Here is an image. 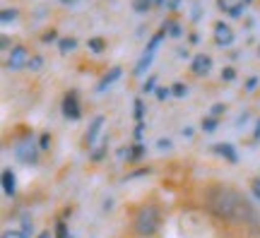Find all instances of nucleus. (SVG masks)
I'll return each instance as SVG.
<instances>
[{"instance_id": "nucleus-30", "label": "nucleus", "mask_w": 260, "mask_h": 238, "mask_svg": "<svg viewBox=\"0 0 260 238\" xmlns=\"http://www.w3.org/2000/svg\"><path fill=\"white\" fill-rule=\"evenodd\" d=\"M253 192H255V197H258V200H260V178H255V181H253Z\"/></svg>"}, {"instance_id": "nucleus-20", "label": "nucleus", "mask_w": 260, "mask_h": 238, "mask_svg": "<svg viewBox=\"0 0 260 238\" xmlns=\"http://www.w3.org/2000/svg\"><path fill=\"white\" fill-rule=\"evenodd\" d=\"M149 8H152L149 0H135V12H147Z\"/></svg>"}, {"instance_id": "nucleus-23", "label": "nucleus", "mask_w": 260, "mask_h": 238, "mask_svg": "<svg viewBox=\"0 0 260 238\" xmlns=\"http://www.w3.org/2000/svg\"><path fill=\"white\" fill-rule=\"evenodd\" d=\"M48 147H51V135H48V132H44V135H41V140H39V149H48Z\"/></svg>"}, {"instance_id": "nucleus-35", "label": "nucleus", "mask_w": 260, "mask_h": 238, "mask_svg": "<svg viewBox=\"0 0 260 238\" xmlns=\"http://www.w3.org/2000/svg\"><path fill=\"white\" fill-rule=\"evenodd\" d=\"M60 3H63V5H75L77 0H60Z\"/></svg>"}, {"instance_id": "nucleus-29", "label": "nucleus", "mask_w": 260, "mask_h": 238, "mask_svg": "<svg viewBox=\"0 0 260 238\" xmlns=\"http://www.w3.org/2000/svg\"><path fill=\"white\" fill-rule=\"evenodd\" d=\"M224 111H226V106H224V104H214V106H212V116H219V113H224Z\"/></svg>"}, {"instance_id": "nucleus-26", "label": "nucleus", "mask_w": 260, "mask_h": 238, "mask_svg": "<svg viewBox=\"0 0 260 238\" xmlns=\"http://www.w3.org/2000/svg\"><path fill=\"white\" fill-rule=\"evenodd\" d=\"M3 238H27V236H24V231H5Z\"/></svg>"}, {"instance_id": "nucleus-14", "label": "nucleus", "mask_w": 260, "mask_h": 238, "mask_svg": "<svg viewBox=\"0 0 260 238\" xmlns=\"http://www.w3.org/2000/svg\"><path fill=\"white\" fill-rule=\"evenodd\" d=\"M75 46H77V41H75V39H60V41H58L60 53H70V51H75Z\"/></svg>"}, {"instance_id": "nucleus-27", "label": "nucleus", "mask_w": 260, "mask_h": 238, "mask_svg": "<svg viewBox=\"0 0 260 238\" xmlns=\"http://www.w3.org/2000/svg\"><path fill=\"white\" fill-rule=\"evenodd\" d=\"M241 10H243V3H239V5L229 8V15H232V17H241Z\"/></svg>"}, {"instance_id": "nucleus-37", "label": "nucleus", "mask_w": 260, "mask_h": 238, "mask_svg": "<svg viewBox=\"0 0 260 238\" xmlns=\"http://www.w3.org/2000/svg\"><path fill=\"white\" fill-rule=\"evenodd\" d=\"M243 3H251V0H243Z\"/></svg>"}, {"instance_id": "nucleus-32", "label": "nucleus", "mask_w": 260, "mask_h": 238, "mask_svg": "<svg viewBox=\"0 0 260 238\" xmlns=\"http://www.w3.org/2000/svg\"><path fill=\"white\" fill-rule=\"evenodd\" d=\"M169 94H171V89H164V87H161V89H157V99H167Z\"/></svg>"}, {"instance_id": "nucleus-1", "label": "nucleus", "mask_w": 260, "mask_h": 238, "mask_svg": "<svg viewBox=\"0 0 260 238\" xmlns=\"http://www.w3.org/2000/svg\"><path fill=\"white\" fill-rule=\"evenodd\" d=\"M205 200H207V207L219 219L234 221V224H251V226H255L260 221L258 210L243 197L241 192L232 190V188H224V185L210 188L207 195H205Z\"/></svg>"}, {"instance_id": "nucleus-4", "label": "nucleus", "mask_w": 260, "mask_h": 238, "mask_svg": "<svg viewBox=\"0 0 260 238\" xmlns=\"http://www.w3.org/2000/svg\"><path fill=\"white\" fill-rule=\"evenodd\" d=\"M15 159H17V161H22V164H27V166L37 164V161H39V152H37V147H34V142H29V140L17 142V145H15Z\"/></svg>"}, {"instance_id": "nucleus-28", "label": "nucleus", "mask_w": 260, "mask_h": 238, "mask_svg": "<svg viewBox=\"0 0 260 238\" xmlns=\"http://www.w3.org/2000/svg\"><path fill=\"white\" fill-rule=\"evenodd\" d=\"M234 77H236V73H234L232 67H226V70H222V80H226V82H232Z\"/></svg>"}, {"instance_id": "nucleus-31", "label": "nucleus", "mask_w": 260, "mask_h": 238, "mask_svg": "<svg viewBox=\"0 0 260 238\" xmlns=\"http://www.w3.org/2000/svg\"><path fill=\"white\" fill-rule=\"evenodd\" d=\"M157 147L161 149V152H164V149H169V147H171V140H159Z\"/></svg>"}, {"instance_id": "nucleus-18", "label": "nucleus", "mask_w": 260, "mask_h": 238, "mask_svg": "<svg viewBox=\"0 0 260 238\" xmlns=\"http://www.w3.org/2000/svg\"><path fill=\"white\" fill-rule=\"evenodd\" d=\"M56 238H70L68 236V226H65V221H58L56 224Z\"/></svg>"}, {"instance_id": "nucleus-16", "label": "nucleus", "mask_w": 260, "mask_h": 238, "mask_svg": "<svg viewBox=\"0 0 260 238\" xmlns=\"http://www.w3.org/2000/svg\"><path fill=\"white\" fill-rule=\"evenodd\" d=\"M171 94H174V96H186V94H188V87L183 82H176L174 87H171Z\"/></svg>"}, {"instance_id": "nucleus-2", "label": "nucleus", "mask_w": 260, "mask_h": 238, "mask_svg": "<svg viewBox=\"0 0 260 238\" xmlns=\"http://www.w3.org/2000/svg\"><path fill=\"white\" fill-rule=\"evenodd\" d=\"M159 210L154 205H145V207H140L138 217H135V231H138L140 236H152L154 231L159 229Z\"/></svg>"}, {"instance_id": "nucleus-11", "label": "nucleus", "mask_w": 260, "mask_h": 238, "mask_svg": "<svg viewBox=\"0 0 260 238\" xmlns=\"http://www.w3.org/2000/svg\"><path fill=\"white\" fill-rule=\"evenodd\" d=\"M121 73H123L121 67H111V70H109V73H106L102 80H99V84H96V92H104V89H109V84L116 82V80L121 77Z\"/></svg>"}, {"instance_id": "nucleus-25", "label": "nucleus", "mask_w": 260, "mask_h": 238, "mask_svg": "<svg viewBox=\"0 0 260 238\" xmlns=\"http://www.w3.org/2000/svg\"><path fill=\"white\" fill-rule=\"evenodd\" d=\"M142 113H145V106H142V101H135V118H138V123L142 120Z\"/></svg>"}, {"instance_id": "nucleus-17", "label": "nucleus", "mask_w": 260, "mask_h": 238, "mask_svg": "<svg viewBox=\"0 0 260 238\" xmlns=\"http://www.w3.org/2000/svg\"><path fill=\"white\" fill-rule=\"evenodd\" d=\"M104 46H106V44H104V39H89V48H92L94 53H102Z\"/></svg>"}, {"instance_id": "nucleus-33", "label": "nucleus", "mask_w": 260, "mask_h": 238, "mask_svg": "<svg viewBox=\"0 0 260 238\" xmlns=\"http://www.w3.org/2000/svg\"><path fill=\"white\" fill-rule=\"evenodd\" d=\"M255 84H258V80H255V77H251V80L246 82V89H248V92H253V89H255Z\"/></svg>"}, {"instance_id": "nucleus-8", "label": "nucleus", "mask_w": 260, "mask_h": 238, "mask_svg": "<svg viewBox=\"0 0 260 238\" xmlns=\"http://www.w3.org/2000/svg\"><path fill=\"white\" fill-rule=\"evenodd\" d=\"M102 128H104V116H96V118L89 123L87 132H84V145H87V147H94V142H96V135L102 132Z\"/></svg>"}, {"instance_id": "nucleus-24", "label": "nucleus", "mask_w": 260, "mask_h": 238, "mask_svg": "<svg viewBox=\"0 0 260 238\" xmlns=\"http://www.w3.org/2000/svg\"><path fill=\"white\" fill-rule=\"evenodd\" d=\"M154 82H157V77H149L147 82L142 84V92L147 94V92H154Z\"/></svg>"}, {"instance_id": "nucleus-12", "label": "nucleus", "mask_w": 260, "mask_h": 238, "mask_svg": "<svg viewBox=\"0 0 260 238\" xmlns=\"http://www.w3.org/2000/svg\"><path fill=\"white\" fill-rule=\"evenodd\" d=\"M3 190L8 192V195H15V190H17V178H15V174L10 168L3 171Z\"/></svg>"}, {"instance_id": "nucleus-21", "label": "nucleus", "mask_w": 260, "mask_h": 238, "mask_svg": "<svg viewBox=\"0 0 260 238\" xmlns=\"http://www.w3.org/2000/svg\"><path fill=\"white\" fill-rule=\"evenodd\" d=\"M106 147H109V138H104L102 140V147H99V149H96V152H94V159H96V161H99V159H102V156H104V152H106Z\"/></svg>"}, {"instance_id": "nucleus-5", "label": "nucleus", "mask_w": 260, "mask_h": 238, "mask_svg": "<svg viewBox=\"0 0 260 238\" xmlns=\"http://www.w3.org/2000/svg\"><path fill=\"white\" fill-rule=\"evenodd\" d=\"M63 116H65V118H70V120H77L80 116H82V111H80V101H77V94H75V92L65 94V99H63Z\"/></svg>"}, {"instance_id": "nucleus-7", "label": "nucleus", "mask_w": 260, "mask_h": 238, "mask_svg": "<svg viewBox=\"0 0 260 238\" xmlns=\"http://www.w3.org/2000/svg\"><path fill=\"white\" fill-rule=\"evenodd\" d=\"M214 41L219 44V46H229L234 41V31L229 29V24H224V22H217L214 24Z\"/></svg>"}, {"instance_id": "nucleus-6", "label": "nucleus", "mask_w": 260, "mask_h": 238, "mask_svg": "<svg viewBox=\"0 0 260 238\" xmlns=\"http://www.w3.org/2000/svg\"><path fill=\"white\" fill-rule=\"evenodd\" d=\"M27 63H29L27 48H24V46H15V48H12V53H10V58H8V67H10V70H22Z\"/></svg>"}, {"instance_id": "nucleus-34", "label": "nucleus", "mask_w": 260, "mask_h": 238, "mask_svg": "<svg viewBox=\"0 0 260 238\" xmlns=\"http://www.w3.org/2000/svg\"><path fill=\"white\" fill-rule=\"evenodd\" d=\"M53 39H56V31H46V34H44V41H53Z\"/></svg>"}, {"instance_id": "nucleus-19", "label": "nucleus", "mask_w": 260, "mask_h": 238, "mask_svg": "<svg viewBox=\"0 0 260 238\" xmlns=\"http://www.w3.org/2000/svg\"><path fill=\"white\" fill-rule=\"evenodd\" d=\"M203 130H205V132H214V130H217V120H214V118H205L203 120Z\"/></svg>"}, {"instance_id": "nucleus-13", "label": "nucleus", "mask_w": 260, "mask_h": 238, "mask_svg": "<svg viewBox=\"0 0 260 238\" xmlns=\"http://www.w3.org/2000/svg\"><path fill=\"white\" fill-rule=\"evenodd\" d=\"M164 29H167V34L169 37H181L183 34V29H181V24H176V22H164Z\"/></svg>"}, {"instance_id": "nucleus-9", "label": "nucleus", "mask_w": 260, "mask_h": 238, "mask_svg": "<svg viewBox=\"0 0 260 238\" xmlns=\"http://www.w3.org/2000/svg\"><path fill=\"white\" fill-rule=\"evenodd\" d=\"M210 67H212V58L205 53H198L193 58V73L195 75H207L210 73Z\"/></svg>"}, {"instance_id": "nucleus-10", "label": "nucleus", "mask_w": 260, "mask_h": 238, "mask_svg": "<svg viewBox=\"0 0 260 238\" xmlns=\"http://www.w3.org/2000/svg\"><path fill=\"white\" fill-rule=\"evenodd\" d=\"M214 152H217V154H222L229 164H236V161H239V154H236V149H234L229 142H219V145H214Z\"/></svg>"}, {"instance_id": "nucleus-15", "label": "nucleus", "mask_w": 260, "mask_h": 238, "mask_svg": "<svg viewBox=\"0 0 260 238\" xmlns=\"http://www.w3.org/2000/svg\"><path fill=\"white\" fill-rule=\"evenodd\" d=\"M17 17V10L15 8H5L3 12H0V19H3V24H10L12 19Z\"/></svg>"}, {"instance_id": "nucleus-3", "label": "nucleus", "mask_w": 260, "mask_h": 238, "mask_svg": "<svg viewBox=\"0 0 260 238\" xmlns=\"http://www.w3.org/2000/svg\"><path fill=\"white\" fill-rule=\"evenodd\" d=\"M167 37V29L161 27V31L159 34H154L152 37V41L147 44V48H145V53L140 55V60H138V65H135V75H142L145 70H147L149 65H152V58H154V51H157V46H159V41Z\"/></svg>"}, {"instance_id": "nucleus-22", "label": "nucleus", "mask_w": 260, "mask_h": 238, "mask_svg": "<svg viewBox=\"0 0 260 238\" xmlns=\"http://www.w3.org/2000/svg\"><path fill=\"white\" fill-rule=\"evenodd\" d=\"M41 63H44V60H41V55H34V58H29L27 67H31V70H39V67H41Z\"/></svg>"}, {"instance_id": "nucleus-36", "label": "nucleus", "mask_w": 260, "mask_h": 238, "mask_svg": "<svg viewBox=\"0 0 260 238\" xmlns=\"http://www.w3.org/2000/svg\"><path fill=\"white\" fill-rule=\"evenodd\" d=\"M39 238H51V233H48V231H44V233H41Z\"/></svg>"}]
</instances>
